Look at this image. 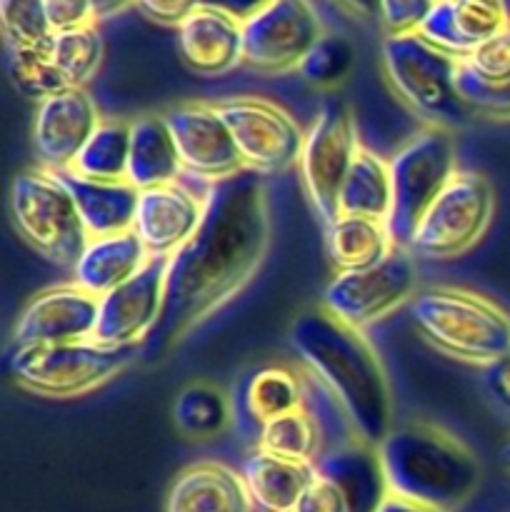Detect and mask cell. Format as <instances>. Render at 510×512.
<instances>
[{"mask_svg": "<svg viewBox=\"0 0 510 512\" xmlns=\"http://www.w3.org/2000/svg\"><path fill=\"white\" fill-rule=\"evenodd\" d=\"M463 68L488 88L510 83V25L480 43L468 58H463Z\"/></svg>", "mask_w": 510, "mask_h": 512, "instance_id": "37", "label": "cell"}, {"mask_svg": "<svg viewBox=\"0 0 510 512\" xmlns=\"http://www.w3.org/2000/svg\"><path fill=\"white\" fill-rule=\"evenodd\" d=\"M218 108L243 155L245 168L270 175L298 165L305 133L288 110L263 98H233Z\"/></svg>", "mask_w": 510, "mask_h": 512, "instance_id": "12", "label": "cell"}, {"mask_svg": "<svg viewBox=\"0 0 510 512\" xmlns=\"http://www.w3.org/2000/svg\"><path fill=\"white\" fill-rule=\"evenodd\" d=\"M168 258H150L128 283L100 298L95 338L103 345H143L163 310Z\"/></svg>", "mask_w": 510, "mask_h": 512, "instance_id": "15", "label": "cell"}, {"mask_svg": "<svg viewBox=\"0 0 510 512\" xmlns=\"http://www.w3.org/2000/svg\"><path fill=\"white\" fill-rule=\"evenodd\" d=\"M503 460H505V465L510 468V440H508V445L503 448Z\"/></svg>", "mask_w": 510, "mask_h": 512, "instance_id": "48", "label": "cell"}, {"mask_svg": "<svg viewBox=\"0 0 510 512\" xmlns=\"http://www.w3.org/2000/svg\"><path fill=\"white\" fill-rule=\"evenodd\" d=\"M395 243L383 220L340 215L325 228V250L335 273H353L380 263L393 253Z\"/></svg>", "mask_w": 510, "mask_h": 512, "instance_id": "28", "label": "cell"}, {"mask_svg": "<svg viewBox=\"0 0 510 512\" xmlns=\"http://www.w3.org/2000/svg\"><path fill=\"white\" fill-rule=\"evenodd\" d=\"M270 3H273V0H203L205 8L220 10V13L230 15V18L238 20V23L250 20Z\"/></svg>", "mask_w": 510, "mask_h": 512, "instance_id": "43", "label": "cell"}, {"mask_svg": "<svg viewBox=\"0 0 510 512\" xmlns=\"http://www.w3.org/2000/svg\"><path fill=\"white\" fill-rule=\"evenodd\" d=\"M308 380L288 365H263L240 375L233 395V425L248 443L258 445L265 425L305 408Z\"/></svg>", "mask_w": 510, "mask_h": 512, "instance_id": "18", "label": "cell"}, {"mask_svg": "<svg viewBox=\"0 0 510 512\" xmlns=\"http://www.w3.org/2000/svg\"><path fill=\"white\" fill-rule=\"evenodd\" d=\"M508 25V8L495 0H438L418 33L438 48L468 58L480 43Z\"/></svg>", "mask_w": 510, "mask_h": 512, "instance_id": "21", "label": "cell"}, {"mask_svg": "<svg viewBox=\"0 0 510 512\" xmlns=\"http://www.w3.org/2000/svg\"><path fill=\"white\" fill-rule=\"evenodd\" d=\"M43 3L53 33L83 28V25H93L98 20L90 0H43Z\"/></svg>", "mask_w": 510, "mask_h": 512, "instance_id": "40", "label": "cell"}, {"mask_svg": "<svg viewBox=\"0 0 510 512\" xmlns=\"http://www.w3.org/2000/svg\"><path fill=\"white\" fill-rule=\"evenodd\" d=\"M193 238L168 258L163 310L143 343V363H163L198 325L240 293L270 245L265 175L240 170L213 180Z\"/></svg>", "mask_w": 510, "mask_h": 512, "instance_id": "1", "label": "cell"}, {"mask_svg": "<svg viewBox=\"0 0 510 512\" xmlns=\"http://www.w3.org/2000/svg\"><path fill=\"white\" fill-rule=\"evenodd\" d=\"M358 150L360 140L353 113L340 100H328L305 133L298 160L300 183L325 228L340 218V188Z\"/></svg>", "mask_w": 510, "mask_h": 512, "instance_id": "10", "label": "cell"}, {"mask_svg": "<svg viewBox=\"0 0 510 512\" xmlns=\"http://www.w3.org/2000/svg\"><path fill=\"white\" fill-rule=\"evenodd\" d=\"M183 170L208 180H223L245 170L243 155L218 105L185 103L165 113Z\"/></svg>", "mask_w": 510, "mask_h": 512, "instance_id": "14", "label": "cell"}, {"mask_svg": "<svg viewBox=\"0 0 510 512\" xmlns=\"http://www.w3.org/2000/svg\"><path fill=\"white\" fill-rule=\"evenodd\" d=\"M295 512H350L348 503L340 495V490L330 483L328 478L315 473L310 485L305 488L303 498H300Z\"/></svg>", "mask_w": 510, "mask_h": 512, "instance_id": "41", "label": "cell"}, {"mask_svg": "<svg viewBox=\"0 0 510 512\" xmlns=\"http://www.w3.org/2000/svg\"><path fill=\"white\" fill-rule=\"evenodd\" d=\"M415 285V255L405 248H393V253L370 268L335 273V278L325 285L320 308L363 330L415 298Z\"/></svg>", "mask_w": 510, "mask_h": 512, "instance_id": "11", "label": "cell"}, {"mask_svg": "<svg viewBox=\"0 0 510 512\" xmlns=\"http://www.w3.org/2000/svg\"><path fill=\"white\" fill-rule=\"evenodd\" d=\"M488 385L495 398L510 408V355L498 360V363L488 365Z\"/></svg>", "mask_w": 510, "mask_h": 512, "instance_id": "44", "label": "cell"}, {"mask_svg": "<svg viewBox=\"0 0 510 512\" xmlns=\"http://www.w3.org/2000/svg\"><path fill=\"white\" fill-rule=\"evenodd\" d=\"M55 175L68 188V193L73 195L90 238H103V235L133 230L140 190L128 178L93 180L83 178V175L73 173V170H58Z\"/></svg>", "mask_w": 510, "mask_h": 512, "instance_id": "24", "label": "cell"}, {"mask_svg": "<svg viewBox=\"0 0 510 512\" xmlns=\"http://www.w3.org/2000/svg\"><path fill=\"white\" fill-rule=\"evenodd\" d=\"M353 45L335 33H323L300 63L298 73L313 88H335L353 68Z\"/></svg>", "mask_w": 510, "mask_h": 512, "instance_id": "35", "label": "cell"}, {"mask_svg": "<svg viewBox=\"0 0 510 512\" xmlns=\"http://www.w3.org/2000/svg\"><path fill=\"white\" fill-rule=\"evenodd\" d=\"M148 260V250L135 230L90 238L78 265L73 268L75 283L93 293L95 298H103L110 290L138 275Z\"/></svg>", "mask_w": 510, "mask_h": 512, "instance_id": "25", "label": "cell"}, {"mask_svg": "<svg viewBox=\"0 0 510 512\" xmlns=\"http://www.w3.org/2000/svg\"><path fill=\"white\" fill-rule=\"evenodd\" d=\"M378 512H438L433 508H425V505L413 503V500L398 498V495H388L383 505H380Z\"/></svg>", "mask_w": 510, "mask_h": 512, "instance_id": "46", "label": "cell"}, {"mask_svg": "<svg viewBox=\"0 0 510 512\" xmlns=\"http://www.w3.org/2000/svg\"><path fill=\"white\" fill-rule=\"evenodd\" d=\"M340 5L350 10V13L360 15V18L378 20L380 15V0H338Z\"/></svg>", "mask_w": 510, "mask_h": 512, "instance_id": "45", "label": "cell"}, {"mask_svg": "<svg viewBox=\"0 0 510 512\" xmlns=\"http://www.w3.org/2000/svg\"><path fill=\"white\" fill-rule=\"evenodd\" d=\"M143 345H103L98 340H75L58 345L15 348L10 373L25 390L48 398H75L118 378L140 360Z\"/></svg>", "mask_w": 510, "mask_h": 512, "instance_id": "6", "label": "cell"}, {"mask_svg": "<svg viewBox=\"0 0 510 512\" xmlns=\"http://www.w3.org/2000/svg\"><path fill=\"white\" fill-rule=\"evenodd\" d=\"M380 63L393 93L428 128L453 133L475 118L458 85L463 58L438 48L420 33L385 35Z\"/></svg>", "mask_w": 510, "mask_h": 512, "instance_id": "4", "label": "cell"}, {"mask_svg": "<svg viewBox=\"0 0 510 512\" xmlns=\"http://www.w3.org/2000/svg\"><path fill=\"white\" fill-rule=\"evenodd\" d=\"M103 33L98 25L60 30L50 40V53L70 88H83L100 68L103 60Z\"/></svg>", "mask_w": 510, "mask_h": 512, "instance_id": "33", "label": "cell"}, {"mask_svg": "<svg viewBox=\"0 0 510 512\" xmlns=\"http://www.w3.org/2000/svg\"><path fill=\"white\" fill-rule=\"evenodd\" d=\"M135 5L145 18L178 28L185 18H190L203 5V0H135Z\"/></svg>", "mask_w": 510, "mask_h": 512, "instance_id": "42", "label": "cell"}, {"mask_svg": "<svg viewBox=\"0 0 510 512\" xmlns=\"http://www.w3.org/2000/svg\"><path fill=\"white\" fill-rule=\"evenodd\" d=\"M173 418L180 433L190 440H213L233 423V400L218 385H185L173 403Z\"/></svg>", "mask_w": 510, "mask_h": 512, "instance_id": "30", "label": "cell"}, {"mask_svg": "<svg viewBox=\"0 0 510 512\" xmlns=\"http://www.w3.org/2000/svg\"><path fill=\"white\" fill-rule=\"evenodd\" d=\"M130 160V123L100 120L95 133L80 150L73 173L93 180H125Z\"/></svg>", "mask_w": 510, "mask_h": 512, "instance_id": "32", "label": "cell"}, {"mask_svg": "<svg viewBox=\"0 0 510 512\" xmlns=\"http://www.w3.org/2000/svg\"><path fill=\"white\" fill-rule=\"evenodd\" d=\"M8 75L15 90L43 103L45 98L68 90V80L55 65L48 45H28V48H8Z\"/></svg>", "mask_w": 510, "mask_h": 512, "instance_id": "34", "label": "cell"}, {"mask_svg": "<svg viewBox=\"0 0 510 512\" xmlns=\"http://www.w3.org/2000/svg\"><path fill=\"white\" fill-rule=\"evenodd\" d=\"M388 163L393 178V208L385 225L395 248L408 250L420 220L458 173L453 133L425 125Z\"/></svg>", "mask_w": 510, "mask_h": 512, "instance_id": "7", "label": "cell"}, {"mask_svg": "<svg viewBox=\"0 0 510 512\" xmlns=\"http://www.w3.org/2000/svg\"><path fill=\"white\" fill-rule=\"evenodd\" d=\"M295 355L343 410L355 438L378 448L393 430V395L363 330L325 308L305 310L290 328Z\"/></svg>", "mask_w": 510, "mask_h": 512, "instance_id": "2", "label": "cell"}, {"mask_svg": "<svg viewBox=\"0 0 510 512\" xmlns=\"http://www.w3.org/2000/svg\"><path fill=\"white\" fill-rule=\"evenodd\" d=\"M205 200L175 183L140 190L133 230L143 240L150 258H170L178 253L203 220Z\"/></svg>", "mask_w": 510, "mask_h": 512, "instance_id": "19", "label": "cell"}, {"mask_svg": "<svg viewBox=\"0 0 510 512\" xmlns=\"http://www.w3.org/2000/svg\"><path fill=\"white\" fill-rule=\"evenodd\" d=\"M393 208V178L390 163L360 145L353 165L340 188V215H358L388 223Z\"/></svg>", "mask_w": 510, "mask_h": 512, "instance_id": "29", "label": "cell"}, {"mask_svg": "<svg viewBox=\"0 0 510 512\" xmlns=\"http://www.w3.org/2000/svg\"><path fill=\"white\" fill-rule=\"evenodd\" d=\"M458 85L475 118L510 120V83L500 85V88H488V85L478 83L468 70L460 68Z\"/></svg>", "mask_w": 510, "mask_h": 512, "instance_id": "38", "label": "cell"}, {"mask_svg": "<svg viewBox=\"0 0 510 512\" xmlns=\"http://www.w3.org/2000/svg\"><path fill=\"white\" fill-rule=\"evenodd\" d=\"M180 173L183 163L165 115H143L130 123V183L138 190H148L175 183Z\"/></svg>", "mask_w": 510, "mask_h": 512, "instance_id": "27", "label": "cell"}, {"mask_svg": "<svg viewBox=\"0 0 510 512\" xmlns=\"http://www.w3.org/2000/svg\"><path fill=\"white\" fill-rule=\"evenodd\" d=\"M495 3H500V5H505V8H508V13H510V0H495Z\"/></svg>", "mask_w": 510, "mask_h": 512, "instance_id": "49", "label": "cell"}, {"mask_svg": "<svg viewBox=\"0 0 510 512\" xmlns=\"http://www.w3.org/2000/svg\"><path fill=\"white\" fill-rule=\"evenodd\" d=\"M240 475L255 508L263 512H295L313 480L315 468L310 463H295L255 448L243 460Z\"/></svg>", "mask_w": 510, "mask_h": 512, "instance_id": "26", "label": "cell"}, {"mask_svg": "<svg viewBox=\"0 0 510 512\" xmlns=\"http://www.w3.org/2000/svg\"><path fill=\"white\" fill-rule=\"evenodd\" d=\"M178 53L195 73H228L243 63V23L200 5L178 25Z\"/></svg>", "mask_w": 510, "mask_h": 512, "instance_id": "22", "label": "cell"}, {"mask_svg": "<svg viewBox=\"0 0 510 512\" xmlns=\"http://www.w3.org/2000/svg\"><path fill=\"white\" fill-rule=\"evenodd\" d=\"M438 0H380V25L388 35L418 33Z\"/></svg>", "mask_w": 510, "mask_h": 512, "instance_id": "39", "label": "cell"}, {"mask_svg": "<svg viewBox=\"0 0 510 512\" xmlns=\"http://www.w3.org/2000/svg\"><path fill=\"white\" fill-rule=\"evenodd\" d=\"M10 210L25 240L60 268H75L90 235L68 193L53 170H23L10 185Z\"/></svg>", "mask_w": 510, "mask_h": 512, "instance_id": "8", "label": "cell"}, {"mask_svg": "<svg viewBox=\"0 0 510 512\" xmlns=\"http://www.w3.org/2000/svg\"><path fill=\"white\" fill-rule=\"evenodd\" d=\"M100 298L78 283L55 285L35 295L13 328L15 348L93 340Z\"/></svg>", "mask_w": 510, "mask_h": 512, "instance_id": "16", "label": "cell"}, {"mask_svg": "<svg viewBox=\"0 0 510 512\" xmlns=\"http://www.w3.org/2000/svg\"><path fill=\"white\" fill-rule=\"evenodd\" d=\"M0 18L8 48L48 45L55 35L43 0H0Z\"/></svg>", "mask_w": 510, "mask_h": 512, "instance_id": "36", "label": "cell"}, {"mask_svg": "<svg viewBox=\"0 0 510 512\" xmlns=\"http://www.w3.org/2000/svg\"><path fill=\"white\" fill-rule=\"evenodd\" d=\"M90 3H93L95 15H98V18H105V15L115 13V10L125 8V5L135 3V0H90Z\"/></svg>", "mask_w": 510, "mask_h": 512, "instance_id": "47", "label": "cell"}, {"mask_svg": "<svg viewBox=\"0 0 510 512\" xmlns=\"http://www.w3.org/2000/svg\"><path fill=\"white\" fill-rule=\"evenodd\" d=\"M98 108L85 88H68L38 103L33 123V145L45 170H70L95 128Z\"/></svg>", "mask_w": 510, "mask_h": 512, "instance_id": "17", "label": "cell"}, {"mask_svg": "<svg viewBox=\"0 0 510 512\" xmlns=\"http://www.w3.org/2000/svg\"><path fill=\"white\" fill-rule=\"evenodd\" d=\"M313 468L340 490L350 512H378L390 495L378 448L358 438L325 448Z\"/></svg>", "mask_w": 510, "mask_h": 512, "instance_id": "20", "label": "cell"}, {"mask_svg": "<svg viewBox=\"0 0 510 512\" xmlns=\"http://www.w3.org/2000/svg\"><path fill=\"white\" fill-rule=\"evenodd\" d=\"M323 33L310 0H273L243 23V63L260 73L298 70Z\"/></svg>", "mask_w": 510, "mask_h": 512, "instance_id": "13", "label": "cell"}, {"mask_svg": "<svg viewBox=\"0 0 510 512\" xmlns=\"http://www.w3.org/2000/svg\"><path fill=\"white\" fill-rule=\"evenodd\" d=\"M495 213V193L488 178L458 170L420 220L410 253L425 260H450L473 248Z\"/></svg>", "mask_w": 510, "mask_h": 512, "instance_id": "9", "label": "cell"}, {"mask_svg": "<svg viewBox=\"0 0 510 512\" xmlns=\"http://www.w3.org/2000/svg\"><path fill=\"white\" fill-rule=\"evenodd\" d=\"M243 475L225 463L188 465L170 483L165 512H253Z\"/></svg>", "mask_w": 510, "mask_h": 512, "instance_id": "23", "label": "cell"}, {"mask_svg": "<svg viewBox=\"0 0 510 512\" xmlns=\"http://www.w3.org/2000/svg\"><path fill=\"white\" fill-rule=\"evenodd\" d=\"M413 320L440 353L473 365L510 355V315L493 300L463 288H430L413 298Z\"/></svg>", "mask_w": 510, "mask_h": 512, "instance_id": "5", "label": "cell"}, {"mask_svg": "<svg viewBox=\"0 0 510 512\" xmlns=\"http://www.w3.org/2000/svg\"><path fill=\"white\" fill-rule=\"evenodd\" d=\"M255 448L278 455V458L295 460V463L313 465L325 450L323 425L308 408H300L283 418L270 420Z\"/></svg>", "mask_w": 510, "mask_h": 512, "instance_id": "31", "label": "cell"}, {"mask_svg": "<svg viewBox=\"0 0 510 512\" xmlns=\"http://www.w3.org/2000/svg\"><path fill=\"white\" fill-rule=\"evenodd\" d=\"M390 495L438 512L458 510L480 483L473 450L433 423H405L378 445Z\"/></svg>", "mask_w": 510, "mask_h": 512, "instance_id": "3", "label": "cell"}]
</instances>
